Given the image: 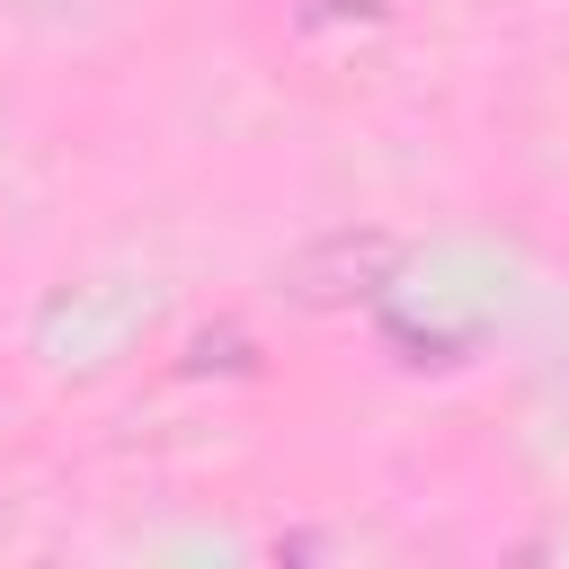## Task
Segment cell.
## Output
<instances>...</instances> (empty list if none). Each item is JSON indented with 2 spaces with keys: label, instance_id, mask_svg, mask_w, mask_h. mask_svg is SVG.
<instances>
[{
  "label": "cell",
  "instance_id": "obj_1",
  "mask_svg": "<svg viewBox=\"0 0 569 569\" xmlns=\"http://www.w3.org/2000/svg\"><path fill=\"white\" fill-rule=\"evenodd\" d=\"M391 240L382 231H338V240H320V249H302L293 258V293L302 302H347V293H373L382 276H391Z\"/></svg>",
  "mask_w": 569,
  "mask_h": 569
}]
</instances>
